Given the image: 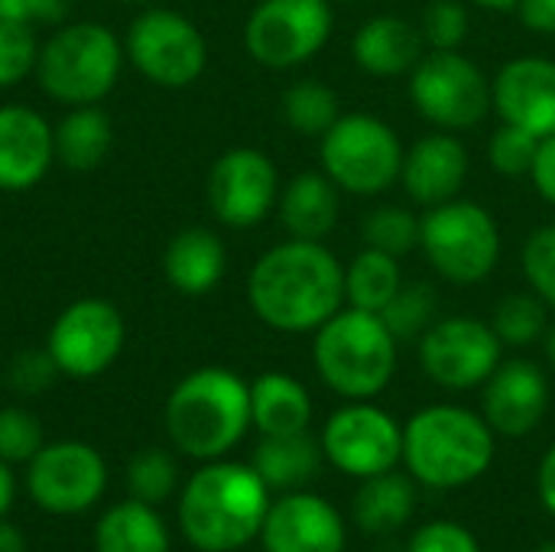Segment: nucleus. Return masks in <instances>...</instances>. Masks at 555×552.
I'll list each match as a JSON object with an SVG mask.
<instances>
[{"label":"nucleus","mask_w":555,"mask_h":552,"mask_svg":"<svg viewBox=\"0 0 555 552\" xmlns=\"http://www.w3.org/2000/svg\"><path fill=\"white\" fill-rule=\"evenodd\" d=\"M400 257H390L384 251L364 247L348 267H345V303L364 312H384L390 299L403 286Z\"/></svg>","instance_id":"nucleus-30"},{"label":"nucleus","mask_w":555,"mask_h":552,"mask_svg":"<svg viewBox=\"0 0 555 552\" xmlns=\"http://www.w3.org/2000/svg\"><path fill=\"white\" fill-rule=\"evenodd\" d=\"M247 303L276 332H315L345 309V267L322 241L289 238L263 251L250 267Z\"/></svg>","instance_id":"nucleus-1"},{"label":"nucleus","mask_w":555,"mask_h":552,"mask_svg":"<svg viewBox=\"0 0 555 552\" xmlns=\"http://www.w3.org/2000/svg\"><path fill=\"white\" fill-rule=\"evenodd\" d=\"M354 524L364 534H393L400 530L413 511H416V488L413 478L397 475V472H384L374 478H364V485L354 495Z\"/></svg>","instance_id":"nucleus-27"},{"label":"nucleus","mask_w":555,"mask_h":552,"mask_svg":"<svg viewBox=\"0 0 555 552\" xmlns=\"http://www.w3.org/2000/svg\"><path fill=\"white\" fill-rule=\"evenodd\" d=\"M55 163L49 120L26 104L0 107V192L36 189Z\"/></svg>","instance_id":"nucleus-20"},{"label":"nucleus","mask_w":555,"mask_h":552,"mask_svg":"<svg viewBox=\"0 0 555 552\" xmlns=\"http://www.w3.org/2000/svg\"><path fill=\"white\" fill-rule=\"evenodd\" d=\"M267 552H345V521L319 495L286 491L270 504L260 527Z\"/></svg>","instance_id":"nucleus-18"},{"label":"nucleus","mask_w":555,"mask_h":552,"mask_svg":"<svg viewBox=\"0 0 555 552\" xmlns=\"http://www.w3.org/2000/svg\"><path fill=\"white\" fill-rule=\"evenodd\" d=\"M335 29L328 0H260L244 23V49L257 65L296 68L315 59Z\"/></svg>","instance_id":"nucleus-11"},{"label":"nucleus","mask_w":555,"mask_h":552,"mask_svg":"<svg viewBox=\"0 0 555 552\" xmlns=\"http://www.w3.org/2000/svg\"><path fill=\"white\" fill-rule=\"evenodd\" d=\"M176 478H179V468H176L172 455L163 452V449H146L140 455H133V462L127 468L130 491L143 504L166 501L176 491Z\"/></svg>","instance_id":"nucleus-35"},{"label":"nucleus","mask_w":555,"mask_h":552,"mask_svg":"<svg viewBox=\"0 0 555 552\" xmlns=\"http://www.w3.org/2000/svg\"><path fill=\"white\" fill-rule=\"evenodd\" d=\"M322 455L351 478L393 472L403 459V429L390 413L367 400H348L322 429Z\"/></svg>","instance_id":"nucleus-13"},{"label":"nucleus","mask_w":555,"mask_h":552,"mask_svg":"<svg viewBox=\"0 0 555 552\" xmlns=\"http://www.w3.org/2000/svg\"><path fill=\"white\" fill-rule=\"evenodd\" d=\"M250 429V384L228 368L185 374L166 400V433L172 446L202 462L228 455Z\"/></svg>","instance_id":"nucleus-3"},{"label":"nucleus","mask_w":555,"mask_h":552,"mask_svg":"<svg viewBox=\"0 0 555 552\" xmlns=\"http://www.w3.org/2000/svg\"><path fill=\"white\" fill-rule=\"evenodd\" d=\"M29 498L59 517L94 508L107 488V465L88 442H52L29 459Z\"/></svg>","instance_id":"nucleus-16"},{"label":"nucleus","mask_w":555,"mask_h":552,"mask_svg":"<svg viewBox=\"0 0 555 552\" xmlns=\"http://www.w3.org/2000/svg\"><path fill=\"white\" fill-rule=\"evenodd\" d=\"M55 377H59V368L46 348L42 351H23L10 364V387L20 394H42Z\"/></svg>","instance_id":"nucleus-42"},{"label":"nucleus","mask_w":555,"mask_h":552,"mask_svg":"<svg viewBox=\"0 0 555 552\" xmlns=\"http://www.w3.org/2000/svg\"><path fill=\"white\" fill-rule=\"evenodd\" d=\"M410 101L439 130H472L491 111V78L459 49H429L410 72Z\"/></svg>","instance_id":"nucleus-9"},{"label":"nucleus","mask_w":555,"mask_h":552,"mask_svg":"<svg viewBox=\"0 0 555 552\" xmlns=\"http://www.w3.org/2000/svg\"><path fill=\"white\" fill-rule=\"evenodd\" d=\"M420 228H423V218L413 215L410 208H403V205H380V208H374L364 218L361 238L374 251H384L390 257H406L410 251L420 247Z\"/></svg>","instance_id":"nucleus-34"},{"label":"nucleus","mask_w":555,"mask_h":552,"mask_svg":"<svg viewBox=\"0 0 555 552\" xmlns=\"http://www.w3.org/2000/svg\"><path fill=\"white\" fill-rule=\"evenodd\" d=\"M13 504V475H10V465L0 459V517L10 511Z\"/></svg>","instance_id":"nucleus-49"},{"label":"nucleus","mask_w":555,"mask_h":552,"mask_svg":"<svg viewBox=\"0 0 555 552\" xmlns=\"http://www.w3.org/2000/svg\"><path fill=\"white\" fill-rule=\"evenodd\" d=\"M98 552H169V534L153 504L127 501L111 508L94 527Z\"/></svg>","instance_id":"nucleus-29"},{"label":"nucleus","mask_w":555,"mask_h":552,"mask_svg":"<svg viewBox=\"0 0 555 552\" xmlns=\"http://www.w3.org/2000/svg\"><path fill=\"white\" fill-rule=\"evenodd\" d=\"M537 482H540V501H543V508L555 517V446H550V452L543 455L540 478Z\"/></svg>","instance_id":"nucleus-46"},{"label":"nucleus","mask_w":555,"mask_h":552,"mask_svg":"<svg viewBox=\"0 0 555 552\" xmlns=\"http://www.w3.org/2000/svg\"><path fill=\"white\" fill-rule=\"evenodd\" d=\"M0 20H7V23H29L26 0H0Z\"/></svg>","instance_id":"nucleus-48"},{"label":"nucleus","mask_w":555,"mask_h":552,"mask_svg":"<svg viewBox=\"0 0 555 552\" xmlns=\"http://www.w3.org/2000/svg\"><path fill=\"white\" fill-rule=\"evenodd\" d=\"M429 49H459L468 36V10L462 0H433L420 23Z\"/></svg>","instance_id":"nucleus-40"},{"label":"nucleus","mask_w":555,"mask_h":552,"mask_svg":"<svg viewBox=\"0 0 555 552\" xmlns=\"http://www.w3.org/2000/svg\"><path fill=\"white\" fill-rule=\"evenodd\" d=\"M124 52L130 65L159 88H189L208 65V42L202 29L179 10L146 7L133 16Z\"/></svg>","instance_id":"nucleus-10"},{"label":"nucleus","mask_w":555,"mask_h":552,"mask_svg":"<svg viewBox=\"0 0 555 552\" xmlns=\"http://www.w3.org/2000/svg\"><path fill=\"white\" fill-rule=\"evenodd\" d=\"M537 150H540V137H533L514 124H501L488 140V163L494 172L520 179V176H530Z\"/></svg>","instance_id":"nucleus-36"},{"label":"nucleus","mask_w":555,"mask_h":552,"mask_svg":"<svg viewBox=\"0 0 555 552\" xmlns=\"http://www.w3.org/2000/svg\"><path fill=\"white\" fill-rule=\"evenodd\" d=\"M208 208L228 228H257L280 202V172L257 146L224 150L208 172Z\"/></svg>","instance_id":"nucleus-15"},{"label":"nucleus","mask_w":555,"mask_h":552,"mask_svg":"<svg viewBox=\"0 0 555 552\" xmlns=\"http://www.w3.org/2000/svg\"><path fill=\"white\" fill-rule=\"evenodd\" d=\"M491 329L507 348H527L540 342L550 329V306L530 290V293H511L494 306Z\"/></svg>","instance_id":"nucleus-32"},{"label":"nucleus","mask_w":555,"mask_h":552,"mask_svg":"<svg viewBox=\"0 0 555 552\" xmlns=\"http://www.w3.org/2000/svg\"><path fill=\"white\" fill-rule=\"evenodd\" d=\"M403 462L426 488H465L491 468L494 429L465 407H426L403 426Z\"/></svg>","instance_id":"nucleus-4"},{"label":"nucleus","mask_w":555,"mask_h":552,"mask_svg":"<svg viewBox=\"0 0 555 552\" xmlns=\"http://www.w3.org/2000/svg\"><path fill=\"white\" fill-rule=\"evenodd\" d=\"M520 267H524V277L530 283V290L555 309V221L537 228L524 251H520Z\"/></svg>","instance_id":"nucleus-38"},{"label":"nucleus","mask_w":555,"mask_h":552,"mask_svg":"<svg viewBox=\"0 0 555 552\" xmlns=\"http://www.w3.org/2000/svg\"><path fill=\"white\" fill-rule=\"evenodd\" d=\"M322 172L348 195H380L400 182L403 143L397 130L374 114H341L319 137Z\"/></svg>","instance_id":"nucleus-7"},{"label":"nucleus","mask_w":555,"mask_h":552,"mask_svg":"<svg viewBox=\"0 0 555 552\" xmlns=\"http://www.w3.org/2000/svg\"><path fill=\"white\" fill-rule=\"evenodd\" d=\"M0 552H26L23 534L13 524H7L3 517H0Z\"/></svg>","instance_id":"nucleus-47"},{"label":"nucleus","mask_w":555,"mask_h":552,"mask_svg":"<svg viewBox=\"0 0 555 552\" xmlns=\"http://www.w3.org/2000/svg\"><path fill=\"white\" fill-rule=\"evenodd\" d=\"M439 312V296L429 283L413 280L403 283L400 293L390 299V306L380 312V319L387 322V329L393 332L397 342H420L426 335V329L436 322Z\"/></svg>","instance_id":"nucleus-33"},{"label":"nucleus","mask_w":555,"mask_h":552,"mask_svg":"<svg viewBox=\"0 0 555 552\" xmlns=\"http://www.w3.org/2000/svg\"><path fill=\"white\" fill-rule=\"evenodd\" d=\"M228 270V247L208 228H185L179 231L163 254V273L169 286L182 296H205L211 293Z\"/></svg>","instance_id":"nucleus-23"},{"label":"nucleus","mask_w":555,"mask_h":552,"mask_svg":"<svg viewBox=\"0 0 555 552\" xmlns=\"http://www.w3.org/2000/svg\"><path fill=\"white\" fill-rule=\"evenodd\" d=\"M472 3H478L481 10H517L520 0H472Z\"/></svg>","instance_id":"nucleus-50"},{"label":"nucleus","mask_w":555,"mask_h":552,"mask_svg":"<svg viewBox=\"0 0 555 552\" xmlns=\"http://www.w3.org/2000/svg\"><path fill=\"white\" fill-rule=\"evenodd\" d=\"M55 163H62L72 172H91L98 169L114 143V127L111 117L98 104L72 107L55 127Z\"/></svg>","instance_id":"nucleus-26"},{"label":"nucleus","mask_w":555,"mask_h":552,"mask_svg":"<svg viewBox=\"0 0 555 552\" xmlns=\"http://www.w3.org/2000/svg\"><path fill=\"white\" fill-rule=\"evenodd\" d=\"M420 247L442 280L475 286L488 280L501 260V228L485 205L452 198L426 208Z\"/></svg>","instance_id":"nucleus-8"},{"label":"nucleus","mask_w":555,"mask_h":552,"mask_svg":"<svg viewBox=\"0 0 555 552\" xmlns=\"http://www.w3.org/2000/svg\"><path fill=\"white\" fill-rule=\"evenodd\" d=\"M322 462L319 446L309 433L299 436H263L254 452V472L263 478L270 491H299L315 478Z\"/></svg>","instance_id":"nucleus-28"},{"label":"nucleus","mask_w":555,"mask_h":552,"mask_svg":"<svg viewBox=\"0 0 555 552\" xmlns=\"http://www.w3.org/2000/svg\"><path fill=\"white\" fill-rule=\"evenodd\" d=\"M338 107V94L319 78L296 81L283 91V120L299 137H322L341 117Z\"/></svg>","instance_id":"nucleus-31"},{"label":"nucleus","mask_w":555,"mask_h":552,"mask_svg":"<svg viewBox=\"0 0 555 552\" xmlns=\"http://www.w3.org/2000/svg\"><path fill=\"white\" fill-rule=\"evenodd\" d=\"M36 59H39V42L33 26L0 20V88H13L26 75H33Z\"/></svg>","instance_id":"nucleus-37"},{"label":"nucleus","mask_w":555,"mask_h":552,"mask_svg":"<svg viewBox=\"0 0 555 552\" xmlns=\"http://www.w3.org/2000/svg\"><path fill=\"white\" fill-rule=\"evenodd\" d=\"M328 3H335V0H328Z\"/></svg>","instance_id":"nucleus-54"},{"label":"nucleus","mask_w":555,"mask_h":552,"mask_svg":"<svg viewBox=\"0 0 555 552\" xmlns=\"http://www.w3.org/2000/svg\"><path fill=\"white\" fill-rule=\"evenodd\" d=\"M29 23H52L62 26L68 16V0H26Z\"/></svg>","instance_id":"nucleus-45"},{"label":"nucleus","mask_w":555,"mask_h":552,"mask_svg":"<svg viewBox=\"0 0 555 552\" xmlns=\"http://www.w3.org/2000/svg\"><path fill=\"white\" fill-rule=\"evenodd\" d=\"M338 185L325 172H299L280 189V224L286 228L289 238L299 241H322L332 234L338 221Z\"/></svg>","instance_id":"nucleus-24"},{"label":"nucleus","mask_w":555,"mask_h":552,"mask_svg":"<svg viewBox=\"0 0 555 552\" xmlns=\"http://www.w3.org/2000/svg\"><path fill=\"white\" fill-rule=\"evenodd\" d=\"M127 325L114 303L88 296L65 306L46 338V351L52 355L59 374L88 381L104 374L124 351Z\"/></svg>","instance_id":"nucleus-12"},{"label":"nucleus","mask_w":555,"mask_h":552,"mask_svg":"<svg viewBox=\"0 0 555 552\" xmlns=\"http://www.w3.org/2000/svg\"><path fill=\"white\" fill-rule=\"evenodd\" d=\"M406 552H481L475 534L452 521H433L410 537Z\"/></svg>","instance_id":"nucleus-41"},{"label":"nucleus","mask_w":555,"mask_h":552,"mask_svg":"<svg viewBox=\"0 0 555 552\" xmlns=\"http://www.w3.org/2000/svg\"><path fill=\"white\" fill-rule=\"evenodd\" d=\"M465 179H468V150L449 130L420 137L403 156L400 182L420 208H436L442 202L459 198Z\"/></svg>","instance_id":"nucleus-21"},{"label":"nucleus","mask_w":555,"mask_h":552,"mask_svg":"<svg viewBox=\"0 0 555 552\" xmlns=\"http://www.w3.org/2000/svg\"><path fill=\"white\" fill-rule=\"evenodd\" d=\"M530 179L540 192L543 202H550L555 208V133L553 137H543L540 140V150H537V159H533V169H530Z\"/></svg>","instance_id":"nucleus-43"},{"label":"nucleus","mask_w":555,"mask_h":552,"mask_svg":"<svg viewBox=\"0 0 555 552\" xmlns=\"http://www.w3.org/2000/svg\"><path fill=\"white\" fill-rule=\"evenodd\" d=\"M504 345L491 322L472 316L436 319L420 338L423 371L446 390H475L501 364Z\"/></svg>","instance_id":"nucleus-14"},{"label":"nucleus","mask_w":555,"mask_h":552,"mask_svg":"<svg viewBox=\"0 0 555 552\" xmlns=\"http://www.w3.org/2000/svg\"><path fill=\"white\" fill-rule=\"evenodd\" d=\"M517 16L530 33L555 36V0H520Z\"/></svg>","instance_id":"nucleus-44"},{"label":"nucleus","mask_w":555,"mask_h":552,"mask_svg":"<svg viewBox=\"0 0 555 552\" xmlns=\"http://www.w3.org/2000/svg\"><path fill=\"white\" fill-rule=\"evenodd\" d=\"M130 3H146V0H130Z\"/></svg>","instance_id":"nucleus-53"},{"label":"nucleus","mask_w":555,"mask_h":552,"mask_svg":"<svg viewBox=\"0 0 555 552\" xmlns=\"http://www.w3.org/2000/svg\"><path fill=\"white\" fill-rule=\"evenodd\" d=\"M537 552H555V543H546V547H540Z\"/></svg>","instance_id":"nucleus-52"},{"label":"nucleus","mask_w":555,"mask_h":552,"mask_svg":"<svg viewBox=\"0 0 555 552\" xmlns=\"http://www.w3.org/2000/svg\"><path fill=\"white\" fill-rule=\"evenodd\" d=\"M546 410L550 381L533 361H501L498 371L485 381V420L494 436L524 439L543 423Z\"/></svg>","instance_id":"nucleus-19"},{"label":"nucleus","mask_w":555,"mask_h":552,"mask_svg":"<svg viewBox=\"0 0 555 552\" xmlns=\"http://www.w3.org/2000/svg\"><path fill=\"white\" fill-rule=\"evenodd\" d=\"M543 345H546V361L555 368V322L546 329V335H543Z\"/></svg>","instance_id":"nucleus-51"},{"label":"nucleus","mask_w":555,"mask_h":552,"mask_svg":"<svg viewBox=\"0 0 555 552\" xmlns=\"http://www.w3.org/2000/svg\"><path fill=\"white\" fill-rule=\"evenodd\" d=\"M124 42L104 23H62L46 42H39L36 81L39 88L68 107L101 104L124 68Z\"/></svg>","instance_id":"nucleus-6"},{"label":"nucleus","mask_w":555,"mask_h":552,"mask_svg":"<svg viewBox=\"0 0 555 552\" xmlns=\"http://www.w3.org/2000/svg\"><path fill=\"white\" fill-rule=\"evenodd\" d=\"M42 449V426L39 420L23 407H3L0 410V459L7 465L26 462Z\"/></svg>","instance_id":"nucleus-39"},{"label":"nucleus","mask_w":555,"mask_h":552,"mask_svg":"<svg viewBox=\"0 0 555 552\" xmlns=\"http://www.w3.org/2000/svg\"><path fill=\"white\" fill-rule=\"evenodd\" d=\"M400 342L377 312L338 309L315 329L312 361L328 390L345 400H374L397 374Z\"/></svg>","instance_id":"nucleus-5"},{"label":"nucleus","mask_w":555,"mask_h":552,"mask_svg":"<svg viewBox=\"0 0 555 552\" xmlns=\"http://www.w3.org/2000/svg\"><path fill=\"white\" fill-rule=\"evenodd\" d=\"M423 46L426 39L420 26H413L403 16L380 13L358 26L351 52L361 72L374 78H397L413 72V65L423 59Z\"/></svg>","instance_id":"nucleus-22"},{"label":"nucleus","mask_w":555,"mask_h":552,"mask_svg":"<svg viewBox=\"0 0 555 552\" xmlns=\"http://www.w3.org/2000/svg\"><path fill=\"white\" fill-rule=\"evenodd\" d=\"M309 423L312 397L296 377L267 371L250 384V426H257L260 436H299Z\"/></svg>","instance_id":"nucleus-25"},{"label":"nucleus","mask_w":555,"mask_h":552,"mask_svg":"<svg viewBox=\"0 0 555 552\" xmlns=\"http://www.w3.org/2000/svg\"><path fill=\"white\" fill-rule=\"evenodd\" d=\"M491 101L501 124H514L533 137L555 133V62L520 55L491 78Z\"/></svg>","instance_id":"nucleus-17"},{"label":"nucleus","mask_w":555,"mask_h":552,"mask_svg":"<svg viewBox=\"0 0 555 552\" xmlns=\"http://www.w3.org/2000/svg\"><path fill=\"white\" fill-rule=\"evenodd\" d=\"M270 511V488L254 465L208 462L179 498V527L202 552H234L260 537Z\"/></svg>","instance_id":"nucleus-2"}]
</instances>
